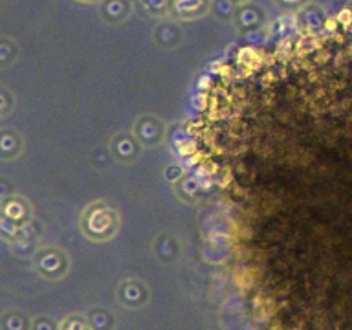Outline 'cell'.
<instances>
[{"mask_svg": "<svg viewBox=\"0 0 352 330\" xmlns=\"http://www.w3.org/2000/svg\"><path fill=\"white\" fill-rule=\"evenodd\" d=\"M235 2H242V0H235Z\"/></svg>", "mask_w": 352, "mask_h": 330, "instance_id": "obj_16", "label": "cell"}, {"mask_svg": "<svg viewBox=\"0 0 352 330\" xmlns=\"http://www.w3.org/2000/svg\"><path fill=\"white\" fill-rule=\"evenodd\" d=\"M0 330H30V321L19 310H8L0 316Z\"/></svg>", "mask_w": 352, "mask_h": 330, "instance_id": "obj_5", "label": "cell"}, {"mask_svg": "<svg viewBox=\"0 0 352 330\" xmlns=\"http://www.w3.org/2000/svg\"><path fill=\"white\" fill-rule=\"evenodd\" d=\"M21 235V226L15 224V222H11V220L4 219V217H0V236L4 239V241H16Z\"/></svg>", "mask_w": 352, "mask_h": 330, "instance_id": "obj_9", "label": "cell"}, {"mask_svg": "<svg viewBox=\"0 0 352 330\" xmlns=\"http://www.w3.org/2000/svg\"><path fill=\"white\" fill-rule=\"evenodd\" d=\"M143 4L147 6L148 10L153 11V13H165V11L169 10L170 0H143Z\"/></svg>", "mask_w": 352, "mask_h": 330, "instance_id": "obj_11", "label": "cell"}, {"mask_svg": "<svg viewBox=\"0 0 352 330\" xmlns=\"http://www.w3.org/2000/svg\"><path fill=\"white\" fill-rule=\"evenodd\" d=\"M16 59V44L6 37H0V68H8Z\"/></svg>", "mask_w": 352, "mask_h": 330, "instance_id": "obj_8", "label": "cell"}, {"mask_svg": "<svg viewBox=\"0 0 352 330\" xmlns=\"http://www.w3.org/2000/svg\"><path fill=\"white\" fill-rule=\"evenodd\" d=\"M85 2H92V0H85Z\"/></svg>", "mask_w": 352, "mask_h": 330, "instance_id": "obj_15", "label": "cell"}, {"mask_svg": "<svg viewBox=\"0 0 352 330\" xmlns=\"http://www.w3.org/2000/svg\"><path fill=\"white\" fill-rule=\"evenodd\" d=\"M32 330H54V329H52V324H50L48 319L37 318L35 321H33V329Z\"/></svg>", "mask_w": 352, "mask_h": 330, "instance_id": "obj_14", "label": "cell"}, {"mask_svg": "<svg viewBox=\"0 0 352 330\" xmlns=\"http://www.w3.org/2000/svg\"><path fill=\"white\" fill-rule=\"evenodd\" d=\"M129 13V2L126 0H107L101 8V15L109 22H118L125 19Z\"/></svg>", "mask_w": 352, "mask_h": 330, "instance_id": "obj_6", "label": "cell"}, {"mask_svg": "<svg viewBox=\"0 0 352 330\" xmlns=\"http://www.w3.org/2000/svg\"><path fill=\"white\" fill-rule=\"evenodd\" d=\"M60 253H57L54 248H48V250H43L35 257V268L44 275V277H55V275L60 272Z\"/></svg>", "mask_w": 352, "mask_h": 330, "instance_id": "obj_3", "label": "cell"}, {"mask_svg": "<svg viewBox=\"0 0 352 330\" xmlns=\"http://www.w3.org/2000/svg\"><path fill=\"white\" fill-rule=\"evenodd\" d=\"M24 142L19 132L13 129H0V160L2 162H13L21 156Z\"/></svg>", "mask_w": 352, "mask_h": 330, "instance_id": "obj_2", "label": "cell"}, {"mask_svg": "<svg viewBox=\"0 0 352 330\" xmlns=\"http://www.w3.org/2000/svg\"><path fill=\"white\" fill-rule=\"evenodd\" d=\"M307 0H277V4L280 8H285V10H297V8H301Z\"/></svg>", "mask_w": 352, "mask_h": 330, "instance_id": "obj_13", "label": "cell"}, {"mask_svg": "<svg viewBox=\"0 0 352 330\" xmlns=\"http://www.w3.org/2000/svg\"><path fill=\"white\" fill-rule=\"evenodd\" d=\"M15 107V98H13V94L8 87L4 85H0V118L2 116H8Z\"/></svg>", "mask_w": 352, "mask_h": 330, "instance_id": "obj_10", "label": "cell"}, {"mask_svg": "<svg viewBox=\"0 0 352 330\" xmlns=\"http://www.w3.org/2000/svg\"><path fill=\"white\" fill-rule=\"evenodd\" d=\"M261 21H263V11L253 4L242 6L235 13V22L239 28H253Z\"/></svg>", "mask_w": 352, "mask_h": 330, "instance_id": "obj_4", "label": "cell"}, {"mask_svg": "<svg viewBox=\"0 0 352 330\" xmlns=\"http://www.w3.org/2000/svg\"><path fill=\"white\" fill-rule=\"evenodd\" d=\"M11 195H13V186L6 178H0V202H4Z\"/></svg>", "mask_w": 352, "mask_h": 330, "instance_id": "obj_12", "label": "cell"}, {"mask_svg": "<svg viewBox=\"0 0 352 330\" xmlns=\"http://www.w3.org/2000/svg\"><path fill=\"white\" fill-rule=\"evenodd\" d=\"M208 10V0H176V13L182 16L200 15Z\"/></svg>", "mask_w": 352, "mask_h": 330, "instance_id": "obj_7", "label": "cell"}, {"mask_svg": "<svg viewBox=\"0 0 352 330\" xmlns=\"http://www.w3.org/2000/svg\"><path fill=\"white\" fill-rule=\"evenodd\" d=\"M32 214V208L28 204L26 198L19 197V195H11L6 198L4 202H0V217L15 222V224H26Z\"/></svg>", "mask_w": 352, "mask_h": 330, "instance_id": "obj_1", "label": "cell"}]
</instances>
